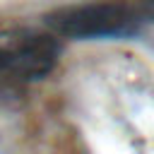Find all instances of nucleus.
<instances>
[{
  "label": "nucleus",
  "instance_id": "f257e3e1",
  "mask_svg": "<svg viewBox=\"0 0 154 154\" xmlns=\"http://www.w3.org/2000/svg\"><path fill=\"white\" fill-rule=\"evenodd\" d=\"M60 55L53 34L12 29L0 34V101L19 96L24 84L48 77Z\"/></svg>",
  "mask_w": 154,
  "mask_h": 154
},
{
  "label": "nucleus",
  "instance_id": "f03ea898",
  "mask_svg": "<svg viewBox=\"0 0 154 154\" xmlns=\"http://www.w3.org/2000/svg\"><path fill=\"white\" fill-rule=\"evenodd\" d=\"M46 24L58 36H67L75 41L135 36L140 29L137 14L128 5L111 0L58 7L51 14H46Z\"/></svg>",
  "mask_w": 154,
  "mask_h": 154
},
{
  "label": "nucleus",
  "instance_id": "7ed1b4c3",
  "mask_svg": "<svg viewBox=\"0 0 154 154\" xmlns=\"http://www.w3.org/2000/svg\"><path fill=\"white\" fill-rule=\"evenodd\" d=\"M149 10H152V14H154V0H149Z\"/></svg>",
  "mask_w": 154,
  "mask_h": 154
}]
</instances>
